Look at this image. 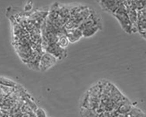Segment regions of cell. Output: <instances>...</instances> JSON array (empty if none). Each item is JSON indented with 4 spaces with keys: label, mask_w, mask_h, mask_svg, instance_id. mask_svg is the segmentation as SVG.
I'll return each mask as SVG.
<instances>
[{
    "label": "cell",
    "mask_w": 146,
    "mask_h": 117,
    "mask_svg": "<svg viewBox=\"0 0 146 117\" xmlns=\"http://www.w3.org/2000/svg\"><path fill=\"white\" fill-rule=\"evenodd\" d=\"M113 15L118 20L122 28L125 33L128 34L132 33V23L130 22L123 1L121 3Z\"/></svg>",
    "instance_id": "6da1fadb"
},
{
    "label": "cell",
    "mask_w": 146,
    "mask_h": 117,
    "mask_svg": "<svg viewBox=\"0 0 146 117\" xmlns=\"http://www.w3.org/2000/svg\"><path fill=\"white\" fill-rule=\"evenodd\" d=\"M57 59L50 53H44L41 57L39 65V70L46 71L56 63Z\"/></svg>",
    "instance_id": "7a4b0ae2"
},
{
    "label": "cell",
    "mask_w": 146,
    "mask_h": 117,
    "mask_svg": "<svg viewBox=\"0 0 146 117\" xmlns=\"http://www.w3.org/2000/svg\"><path fill=\"white\" fill-rule=\"evenodd\" d=\"M46 52L50 53L57 59H63L66 56L65 49L61 47L57 43H52L48 45L45 48Z\"/></svg>",
    "instance_id": "3957f363"
},
{
    "label": "cell",
    "mask_w": 146,
    "mask_h": 117,
    "mask_svg": "<svg viewBox=\"0 0 146 117\" xmlns=\"http://www.w3.org/2000/svg\"><path fill=\"white\" fill-rule=\"evenodd\" d=\"M122 1H101L102 8L105 11L110 13L112 15L114 14L119 7L122 3Z\"/></svg>",
    "instance_id": "277c9868"
},
{
    "label": "cell",
    "mask_w": 146,
    "mask_h": 117,
    "mask_svg": "<svg viewBox=\"0 0 146 117\" xmlns=\"http://www.w3.org/2000/svg\"><path fill=\"white\" fill-rule=\"evenodd\" d=\"M138 31L141 34L146 31V8L138 11Z\"/></svg>",
    "instance_id": "5b68a950"
},
{
    "label": "cell",
    "mask_w": 146,
    "mask_h": 117,
    "mask_svg": "<svg viewBox=\"0 0 146 117\" xmlns=\"http://www.w3.org/2000/svg\"><path fill=\"white\" fill-rule=\"evenodd\" d=\"M100 28V26H95L90 27L89 28L86 29L82 31L83 36L85 37H89L95 34L98 29Z\"/></svg>",
    "instance_id": "8992f818"
},
{
    "label": "cell",
    "mask_w": 146,
    "mask_h": 117,
    "mask_svg": "<svg viewBox=\"0 0 146 117\" xmlns=\"http://www.w3.org/2000/svg\"><path fill=\"white\" fill-rule=\"evenodd\" d=\"M143 114L141 110L133 108L130 112L125 114V117H141Z\"/></svg>",
    "instance_id": "52a82bcc"
},
{
    "label": "cell",
    "mask_w": 146,
    "mask_h": 117,
    "mask_svg": "<svg viewBox=\"0 0 146 117\" xmlns=\"http://www.w3.org/2000/svg\"><path fill=\"white\" fill-rule=\"evenodd\" d=\"M66 35H62L59 37L57 43L61 47L65 49L68 46L69 43Z\"/></svg>",
    "instance_id": "ba28073f"
},
{
    "label": "cell",
    "mask_w": 146,
    "mask_h": 117,
    "mask_svg": "<svg viewBox=\"0 0 146 117\" xmlns=\"http://www.w3.org/2000/svg\"><path fill=\"white\" fill-rule=\"evenodd\" d=\"M36 117H47V115L44 110L41 108H38L36 111Z\"/></svg>",
    "instance_id": "9c48e42d"
},
{
    "label": "cell",
    "mask_w": 146,
    "mask_h": 117,
    "mask_svg": "<svg viewBox=\"0 0 146 117\" xmlns=\"http://www.w3.org/2000/svg\"><path fill=\"white\" fill-rule=\"evenodd\" d=\"M141 117H146V115L144 114Z\"/></svg>",
    "instance_id": "30bf717a"
}]
</instances>
